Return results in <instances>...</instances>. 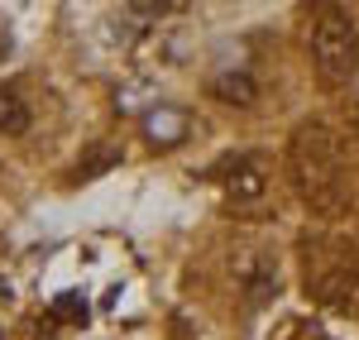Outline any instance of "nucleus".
I'll list each match as a JSON object with an SVG mask.
<instances>
[{"label": "nucleus", "mask_w": 359, "mask_h": 340, "mask_svg": "<svg viewBox=\"0 0 359 340\" xmlns=\"http://www.w3.org/2000/svg\"><path fill=\"white\" fill-rule=\"evenodd\" d=\"M292 168H297V187L311 206L331 211L340 201V144H335L331 130L321 125H302L297 140H292Z\"/></svg>", "instance_id": "1"}, {"label": "nucleus", "mask_w": 359, "mask_h": 340, "mask_svg": "<svg viewBox=\"0 0 359 340\" xmlns=\"http://www.w3.org/2000/svg\"><path fill=\"white\" fill-rule=\"evenodd\" d=\"M311 57H316V72L326 86H345L355 82L359 72V34L355 20L345 10H316V25H311Z\"/></svg>", "instance_id": "2"}, {"label": "nucleus", "mask_w": 359, "mask_h": 340, "mask_svg": "<svg viewBox=\"0 0 359 340\" xmlns=\"http://www.w3.org/2000/svg\"><path fill=\"white\" fill-rule=\"evenodd\" d=\"M225 192H230V201H259L269 192L264 163H259V158H235L230 172H225Z\"/></svg>", "instance_id": "3"}, {"label": "nucleus", "mask_w": 359, "mask_h": 340, "mask_svg": "<svg viewBox=\"0 0 359 340\" xmlns=\"http://www.w3.org/2000/svg\"><path fill=\"white\" fill-rule=\"evenodd\" d=\"M144 135H149L154 144H182V140H187V115L158 106V111L144 115Z\"/></svg>", "instance_id": "4"}, {"label": "nucleus", "mask_w": 359, "mask_h": 340, "mask_svg": "<svg viewBox=\"0 0 359 340\" xmlns=\"http://www.w3.org/2000/svg\"><path fill=\"white\" fill-rule=\"evenodd\" d=\"M211 96H221L230 106H254L259 101V86L249 72H221V77H211Z\"/></svg>", "instance_id": "5"}, {"label": "nucleus", "mask_w": 359, "mask_h": 340, "mask_svg": "<svg viewBox=\"0 0 359 340\" xmlns=\"http://www.w3.org/2000/svg\"><path fill=\"white\" fill-rule=\"evenodd\" d=\"M29 130V106L20 101L15 86H0V135H25Z\"/></svg>", "instance_id": "6"}]
</instances>
